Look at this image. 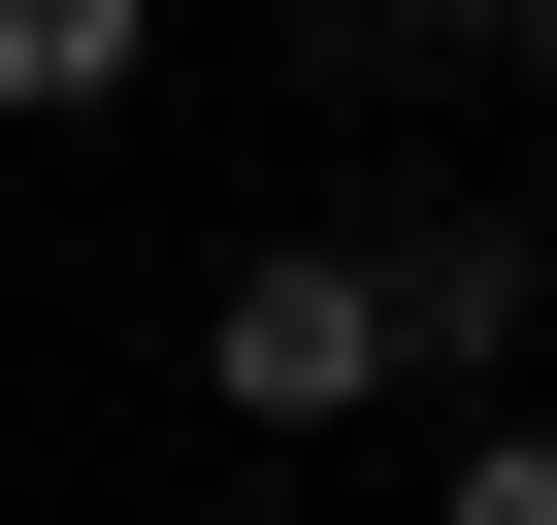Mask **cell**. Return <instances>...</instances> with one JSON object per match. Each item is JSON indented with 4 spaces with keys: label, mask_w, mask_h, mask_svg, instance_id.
Returning a JSON list of instances; mask_svg holds the SVG:
<instances>
[{
    "label": "cell",
    "mask_w": 557,
    "mask_h": 525,
    "mask_svg": "<svg viewBox=\"0 0 557 525\" xmlns=\"http://www.w3.org/2000/svg\"><path fill=\"white\" fill-rule=\"evenodd\" d=\"M197 394H230V427H361V394H426V329H394V230H262L230 296H197Z\"/></svg>",
    "instance_id": "cell-1"
},
{
    "label": "cell",
    "mask_w": 557,
    "mask_h": 525,
    "mask_svg": "<svg viewBox=\"0 0 557 525\" xmlns=\"http://www.w3.org/2000/svg\"><path fill=\"white\" fill-rule=\"evenodd\" d=\"M524 296H557L524 230H459V197L394 230V329H426V394H459V427H492V362H524Z\"/></svg>",
    "instance_id": "cell-2"
},
{
    "label": "cell",
    "mask_w": 557,
    "mask_h": 525,
    "mask_svg": "<svg viewBox=\"0 0 557 525\" xmlns=\"http://www.w3.org/2000/svg\"><path fill=\"white\" fill-rule=\"evenodd\" d=\"M164 66V0H0V132H66V99H132Z\"/></svg>",
    "instance_id": "cell-3"
},
{
    "label": "cell",
    "mask_w": 557,
    "mask_h": 525,
    "mask_svg": "<svg viewBox=\"0 0 557 525\" xmlns=\"http://www.w3.org/2000/svg\"><path fill=\"white\" fill-rule=\"evenodd\" d=\"M426 525H557V427H524V394H492V427H459V460H426Z\"/></svg>",
    "instance_id": "cell-4"
},
{
    "label": "cell",
    "mask_w": 557,
    "mask_h": 525,
    "mask_svg": "<svg viewBox=\"0 0 557 525\" xmlns=\"http://www.w3.org/2000/svg\"><path fill=\"white\" fill-rule=\"evenodd\" d=\"M361 66H524V0H329Z\"/></svg>",
    "instance_id": "cell-5"
},
{
    "label": "cell",
    "mask_w": 557,
    "mask_h": 525,
    "mask_svg": "<svg viewBox=\"0 0 557 525\" xmlns=\"http://www.w3.org/2000/svg\"><path fill=\"white\" fill-rule=\"evenodd\" d=\"M524 99H557V0H524Z\"/></svg>",
    "instance_id": "cell-6"
}]
</instances>
